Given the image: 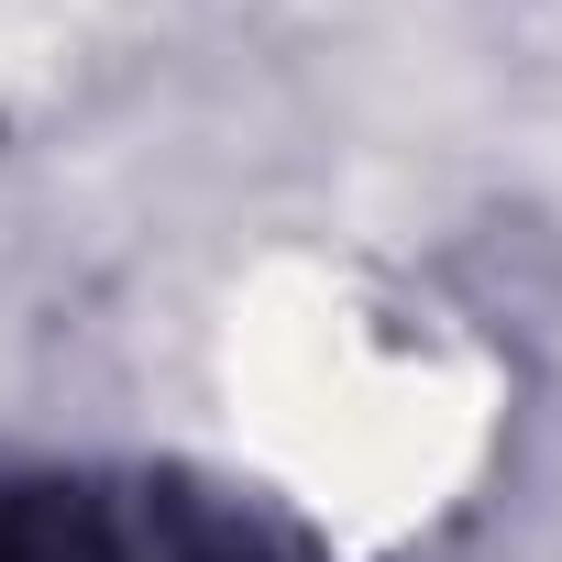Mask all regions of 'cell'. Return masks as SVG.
Wrapping results in <instances>:
<instances>
[{"instance_id":"7a4b0ae2","label":"cell","mask_w":562,"mask_h":562,"mask_svg":"<svg viewBox=\"0 0 562 562\" xmlns=\"http://www.w3.org/2000/svg\"><path fill=\"white\" fill-rule=\"evenodd\" d=\"M155 562H299V551H276V540H254V529H177Z\"/></svg>"},{"instance_id":"6da1fadb","label":"cell","mask_w":562,"mask_h":562,"mask_svg":"<svg viewBox=\"0 0 562 562\" xmlns=\"http://www.w3.org/2000/svg\"><path fill=\"white\" fill-rule=\"evenodd\" d=\"M0 562H122V518L89 485H0Z\"/></svg>"}]
</instances>
